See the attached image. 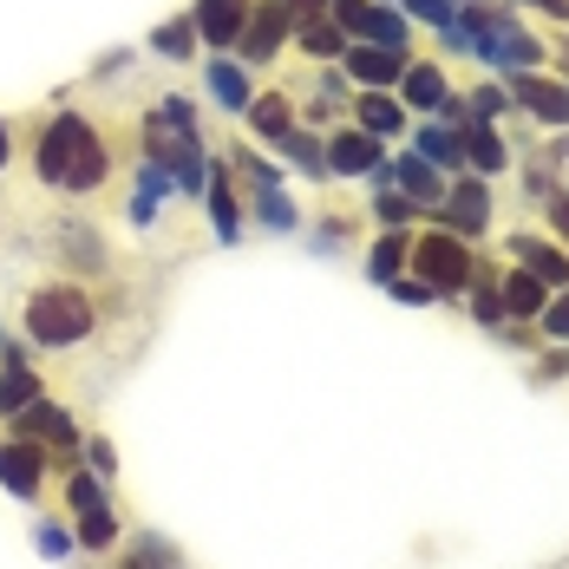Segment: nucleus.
<instances>
[{
	"instance_id": "obj_6",
	"label": "nucleus",
	"mask_w": 569,
	"mask_h": 569,
	"mask_svg": "<svg viewBox=\"0 0 569 569\" xmlns=\"http://www.w3.org/2000/svg\"><path fill=\"white\" fill-rule=\"evenodd\" d=\"M92 138V124L79 112H59L47 131H40V144H33V158H40V177L47 183H66L72 177V164H79V144Z\"/></svg>"
},
{
	"instance_id": "obj_14",
	"label": "nucleus",
	"mask_w": 569,
	"mask_h": 569,
	"mask_svg": "<svg viewBox=\"0 0 569 569\" xmlns=\"http://www.w3.org/2000/svg\"><path fill=\"white\" fill-rule=\"evenodd\" d=\"M452 99V86H446V72L432 66V59H406V72H399V106H419V112H439Z\"/></svg>"
},
{
	"instance_id": "obj_10",
	"label": "nucleus",
	"mask_w": 569,
	"mask_h": 569,
	"mask_svg": "<svg viewBox=\"0 0 569 569\" xmlns=\"http://www.w3.org/2000/svg\"><path fill=\"white\" fill-rule=\"evenodd\" d=\"M328 171L335 177H373L380 171V138L360 131V124H353V131H335V138H328Z\"/></svg>"
},
{
	"instance_id": "obj_43",
	"label": "nucleus",
	"mask_w": 569,
	"mask_h": 569,
	"mask_svg": "<svg viewBox=\"0 0 569 569\" xmlns=\"http://www.w3.org/2000/svg\"><path fill=\"white\" fill-rule=\"evenodd\" d=\"M40 550H47V557H59V550H66V530H53V523H40Z\"/></svg>"
},
{
	"instance_id": "obj_9",
	"label": "nucleus",
	"mask_w": 569,
	"mask_h": 569,
	"mask_svg": "<svg viewBox=\"0 0 569 569\" xmlns=\"http://www.w3.org/2000/svg\"><path fill=\"white\" fill-rule=\"evenodd\" d=\"M242 20H249V0H197V7H190V27H197V40H203L210 53L236 47Z\"/></svg>"
},
{
	"instance_id": "obj_26",
	"label": "nucleus",
	"mask_w": 569,
	"mask_h": 569,
	"mask_svg": "<svg viewBox=\"0 0 569 569\" xmlns=\"http://www.w3.org/2000/svg\"><path fill=\"white\" fill-rule=\"evenodd\" d=\"M79 543H86V550H106V543H118V511L106 505V498L79 511Z\"/></svg>"
},
{
	"instance_id": "obj_2",
	"label": "nucleus",
	"mask_w": 569,
	"mask_h": 569,
	"mask_svg": "<svg viewBox=\"0 0 569 569\" xmlns=\"http://www.w3.org/2000/svg\"><path fill=\"white\" fill-rule=\"evenodd\" d=\"M92 321H99V308H92V295L72 282H53L40 288L33 301H27V335L40 347H72L92 335Z\"/></svg>"
},
{
	"instance_id": "obj_29",
	"label": "nucleus",
	"mask_w": 569,
	"mask_h": 569,
	"mask_svg": "<svg viewBox=\"0 0 569 569\" xmlns=\"http://www.w3.org/2000/svg\"><path fill=\"white\" fill-rule=\"evenodd\" d=\"M151 47H158L164 59H190L197 53V27H190V13H183V20H164V27L151 33Z\"/></svg>"
},
{
	"instance_id": "obj_33",
	"label": "nucleus",
	"mask_w": 569,
	"mask_h": 569,
	"mask_svg": "<svg viewBox=\"0 0 569 569\" xmlns=\"http://www.w3.org/2000/svg\"><path fill=\"white\" fill-rule=\"evenodd\" d=\"M412 210H419V203H412L406 190H387V197L373 203V217H380V223H387V229H406V223H412Z\"/></svg>"
},
{
	"instance_id": "obj_38",
	"label": "nucleus",
	"mask_w": 569,
	"mask_h": 569,
	"mask_svg": "<svg viewBox=\"0 0 569 569\" xmlns=\"http://www.w3.org/2000/svg\"><path fill=\"white\" fill-rule=\"evenodd\" d=\"M478 321H485V328H498V321H505V295H498L491 282L478 288Z\"/></svg>"
},
{
	"instance_id": "obj_28",
	"label": "nucleus",
	"mask_w": 569,
	"mask_h": 569,
	"mask_svg": "<svg viewBox=\"0 0 569 569\" xmlns=\"http://www.w3.org/2000/svg\"><path fill=\"white\" fill-rule=\"evenodd\" d=\"M360 40H373V47H393V53H406V47H412V33H406V20H399L393 7H373Z\"/></svg>"
},
{
	"instance_id": "obj_35",
	"label": "nucleus",
	"mask_w": 569,
	"mask_h": 569,
	"mask_svg": "<svg viewBox=\"0 0 569 569\" xmlns=\"http://www.w3.org/2000/svg\"><path fill=\"white\" fill-rule=\"evenodd\" d=\"M537 321H543V335H550V341H569V288L557 295V301H543V315H537Z\"/></svg>"
},
{
	"instance_id": "obj_13",
	"label": "nucleus",
	"mask_w": 569,
	"mask_h": 569,
	"mask_svg": "<svg viewBox=\"0 0 569 569\" xmlns=\"http://www.w3.org/2000/svg\"><path fill=\"white\" fill-rule=\"evenodd\" d=\"M517 79V106L530 118H543V124H569V86L557 79H537V72H511Z\"/></svg>"
},
{
	"instance_id": "obj_42",
	"label": "nucleus",
	"mask_w": 569,
	"mask_h": 569,
	"mask_svg": "<svg viewBox=\"0 0 569 569\" xmlns=\"http://www.w3.org/2000/svg\"><path fill=\"white\" fill-rule=\"evenodd\" d=\"M118 569H164V550H158V543H138V550H131Z\"/></svg>"
},
{
	"instance_id": "obj_21",
	"label": "nucleus",
	"mask_w": 569,
	"mask_h": 569,
	"mask_svg": "<svg viewBox=\"0 0 569 569\" xmlns=\"http://www.w3.org/2000/svg\"><path fill=\"white\" fill-rule=\"evenodd\" d=\"M112 177V151H106V138L92 131L86 144H79V164H72V177H66V190H99Z\"/></svg>"
},
{
	"instance_id": "obj_31",
	"label": "nucleus",
	"mask_w": 569,
	"mask_h": 569,
	"mask_svg": "<svg viewBox=\"0 0 569 569\" xmlns=\"http://www.w3.org/2000/svg\"><path fill=\"white\" fill-rule=\"evenodd\" d=\"M367 13H373V0H328V20L341 27L347 40H360V33H367Z\"/></svg>"
},
{
	"instance_id": "obj_40",
	"label": "nucleus",
	"mask_w": 569,
	"mask_h": 569,
	"mask_svg": "<svg viewBox=\"0 0 569 569\" xmlns=\"http://www.w3.org/2000/svg\"><path fill=\"white\" fill-rule=\"evenodd\" d=\"M242 177H249L256 190H276V164H262L256 151H242Z\"/></svg>"
},
{
	"instance_id": "obj_7",
	"label": "nucleus",
	"mask_w": 569,
	"mask_h": 569,
	"mask_svg": "<svg viewBox=\"0 0 569 569\" xmlns=\"http://www.w3.org/2000/svg\"><path fill=\"white\" fill-rule=\"evenodd\" d=\"M47 471H53L47 446H33V439H7V446H0V485H7L13 498H40Z\"/></svg>"
},
{
	"instance_id": "obj_30",
	"label": "nucleus",
	"mask_w": 569,
	"mask_h": 569,
	"mask_svg": "<svg viewBox=\"0 0 569 569\" xmlns=\"http://www.w3.org/2000/svg\"><path fill=\"white\" fill-rule=\"evenodd\" d=\"M203 197H210L217 236H223V242H236V197H229V177H223V171H210V190H203Z\"/></svg>"
},
{
	"instance_id": "obj_45",
	"label": "nucleus",
	"mask_w": 569,
	"mask_h": 569,
	"mask_svg": "<svg viewBox=\"0 0 569 569\" xmlns=\"http://www.w3.org/2000/svg\"><path fill=\"white\" fill-rule=\"evenodd\" d=\"M523 7H543V13H569V0H523Z\"/></svg>"
},
{
	"instance_id": "obj_23",
	"label": "nucleus",
	"mask_w": 569,
	"mask_h": 569,
	"mask_svg": "<svg viewBox=\"0 0 569 569\" xmlns=\"http://www.w3.org/2000/svg\"><path fill=\"white\" fill-rule=\"evenodd\" d=\"M249 124H256V138H282V131H295V106H288L282 92H262V99H249Z\"/></svg>"
},
{
	"instance_id": "obj_19",
	"label": "nucleus",
	"mask_w": 569,
	"mask_h": 569,
	"mask_svg": "<svg viewBox=\"0 0 569 569\" xmlns=\"http://www.w3.org/2000/svg\"><path fill=\"white\" fill-rule=\"evenodd\" d=\"M353 112H360V131H373V138H393L399 124H406V106H399L393 92H360Z\"/></svg>"
},
{
	"instance_id": "obj_4",
	"label": "nucleus",
	"mask_w": 569,
	"mask_h": 569,
	"mask_svg": "<svg viewBox=\"0 0 569 569\" xmlns=\"http://www.w3.org/2000/svg\"><path fill=\"white\" fill-rule=\"evenodd\" d=\"M406 262H412V276H419V282H432L439 295H458V288H471V276H478V262H471V249H465L458 236H446V229H432V236H419Z\"/></svg>"
},
{
	"instance_id": "obj_25",
	"label": "nucleus",
	"mask_w": 569,
	"mask_h": 569,
	"mask_svg": "<svg viewBox=\"0 0 569 569\" xmlns=\"http://www.w3.org/2000/svg\"><path fill=\"white\" fill-rule=\"evenodd\" d=\"M33 399H40V373L13 360V367L0 373V419H13V412H20V406H33Z\"/></svg>"
},
{
	"instance_id": "obj_16",
	"label": "nucleus",
	"mask_w": 569,
	"mask_h": 569,
	"mask_svg": "<svg viewBox=\"0 0 569 569\" xmlns=\"http://www.w3.org/2000/svg\"><path fill=\"white\" fill-rule=\"evenodd\" d=\"M465 164L478 177H498L511 164V158H505V138L491 131V118H471V124H465Z\"/></svg>"
},
{
	"instance_id": "obj_37",
	"label": "nucleus",
	"mask_w": 569,
	"mask_h": 569,
	"mask_svg": "<svg viewBox=\"0 0 569 569\" xmlns=\"http://www.w3.org/2000/svg\"><path fill=\"white\" fill-rule=\"evenodd\" d=\"M393 295L406 301V308H426V301H432L439 288H432V282H419V276H393Z\"/></svg>"
},
{
	"instance_id": "obj_1",
	"label": "nucleus",
	"mask_w": 569,
	"mask_h": 569,
	"mask_svg": "<svg viewBox=\"0 0 569 569\" xmlns=\"http://www.w3.org/2000/svg\"><path fill=\"white\" fill-rule=\"evenodd\" d=\"M144 144H151V164L171 171L190 197L210 190V158H203V144H197V112H190V99H164L158 112L144 118Z\"/></svg>"
},
{
	"instance_id": "obj_12",
	"label": "nucleus",
	"mask_w": 569,
	"mask_h": 569,
	"mask_svg": "<svg viewBox=\"0 0 569 569\" xmlns=\"http://www.w3.org/2000/svg\"><path fill=\"white\" fill-rule=\"evenodd\" d=\"M347 72L360 79V92H387V86H399V72H406V53H393V47H347Z\"/></svg>"
},
{
	"instance_id": "obj_36",
	"label": "nucleus",
	"mask_w": 569,
	"mask_h": 569,
	"mask_svg": "<svg viewBox=\"0 0 569 569\" xmlns=\"http://www.w3.org/2000/svg\"><path fill=\"white\" fill-rule=\"evenodd\" d=\"M256 217L269 229H295V203L288 197H276V190H262V203H256Z\"/></svg>"
},
{
	"instance_id": "obj_11",
	"label": "nucleus",
	"mask_w": 569,
	"mask_h": 569,
	"mask_svg": "<svg viewBox=\"0 0 569 569\" xmlns=\"http://www.w3.org/2000/svg\"><path fill=\"white\" fill-rule=\"evenodd\" d=\"M517 269H530L543 288H569V249L563 242H543V236H511Z\"/></svg>"
},
{
	"instance_id": "obj_8",
	"label": "nucleus",
	"mask_w": 569,
	"mask_h": 569,
	"mask_svg": "<svg viewBox=\"0 0 569 569\" xmlns=\"http://www.w3.org/2000/svg\"><path fill=\"white\" fill-rule=\"evenodd\" d=\"M13 439H33V446H79V426H72V412L53 406V399H33V406H20L13 412Z\"/></svg>"
},
{
	"instance_id": "obj_22",
	"label": "nucleus",
	"mask_w": 569,
	"mask_h": 569,
	"mask_svg": "<svg viewBox=\"0 0 569 569\" xmlns=\"http://www.w3.org/2000/svg\"><path fill=\"white\" fill-rule=\"evenodd\" d=\"M498 295H505V315H517V321H537V315H543V282H537L530 269H511Z\"/></svg>"
},
{
	"instance_id": "obj_17",
	"label": "nucleus",
	"mask_w": 569,
	"mask_h": 569,
	"mask_svg": "<svg viewBox=\"0 0 569 569\" xmlns=\"http://www.w3.org/2000/svg\"><path fill=\"white\" fill-rule=\"evenodd\" d=\"M426 164H439V171H465V131L452 124H419V144H412Z\"/></svg>"
},
{
	"instance_id": "obj_32",
	"label": "nucleus",
	"mask_w": 569,
	"mask_h": 569,
	"mask_svg": "<svg viewBox=\"0 0 569 569\" xmlns=\"http://www.w3.org/2000/svg\"><path fill=\"white\" fill-rule=\"evenodd\" d=\"M99 498H106L99 471H72V478H66V505H72V511H86V505H99Z\"/></svg>"
},
{
	"instance_id": "obj_39",
	"label": "nucleus",
	"mask_w": 569,
	"mask_h": 569,
	"mask_svg": "<svg viewBox=\"0 0 569 569\" xmlns=\"http://www.w3.org/2000/svg\"><path fill=\"white\" fill-rule=\"evenodd\" d=\"M465 106H471V118H498V112H505V92H498V86H485V92H471Z\"/></svg>"
},
{
	"instance_id": "obj_46",
	"label": "nucleus",
	"mask_w": 569,
	"mask_h": 569,
	"mask_svg": "<svg viewBox=\"0 0 569 569\" xmlns=\"http://www.w3.org/2000/svg\"><path fill=\"white\" fill-rule=\"evenodd\" d=\"M7 151H13V138H7V118H0V164H7Z\"/></svg>"
},
{
	"instance_id": "obj_20",
	"label": "nucleus",
	"mask_w": 569,
	"mask_h": 569,
	"mask_svg": "<svg viewBox=\"0 0 569 569\" xmlns=\"http://www.w3.org/2000/svg\"><path fill=\"white\" fill-rule=\"evenodd\" d=\"M399 190H406L412 203H446V177H439V164H426L419 151L399 158Z\"/></svg>"
},
{
	"instance_id": "obj_15",
	"label": "nucleus",
	"mask_w": 569,
	"mask_h": 569,
	"mask_svg": "<svg viewBox=\"0 0 569 569\" xmlns=\"http://www.w3.org/2000/svg\"><path fill=\"white\" fill-rule=\"evenodd\" d=\"M446 223L458 236H485V223H491V190L485 183H452L446 190Z\"/></svg>"
},
{
	"instance_id": "obj_5",
	"label": "nucleus",
	"mask_w": 569,
	"mask_h": 569,
	"mask_svg": "<svg viewBox=\"0 0 569 569\" xmlns=\"http://www.w3.org/2000/svg\"><path fill=\"white\" fill-rule=\"evenodd\" d=\"M288 27H295V0H262V7L242 20V33H236V53L249 59V66H269V59L282 53Z\"/></svg>"
},
{
	"instance_id": "obj_18",
	"label": "nucleus",
	"mask_w": 569,
	"mask_h": 569,
	"mask_svg": "<svg viewBox=\"0 0 569 569\" xmlns=\"http://www.w3.org/2000/svg\"><path fill=\"white\" fill-rule=\"evenodd\" d=\"M210 99L223 106V112H249V72L236 66V59H210Z\"/></svg>"
},
{
	"instance_id": "obj_27",
	"label": "nucleus",
	"mask_w": 569,
	"mask_h": 569,
	"mask_svg": "<svg viewBox=\"0 0 569 569\" xmlns=\"http://www.w3.org/2000/svg\"><path fill=\"white\" fill-rule=\"evenodd\" d=\"M406 256H412V242H406L399 229H387V236L373 242V262H367V276H373V282H393L399 269H406Z\"/></svg>"
},
{
	"instance_id": "obj_41",
	"label": "nucleus",
	"mask_w": 569,
	"mask_h": 569,
	"mask_svg": "<svg viewBox=\"0 0 569 569\" xmlns=\"http://www.w3.org/2000/svg\"><path fill=\"white\" fill-rule=\"evenodd\" d=\"M86 458H92V471H99V478H112V465H118L112 439H86Z\"/></svg>"
},
{
	"instance_id": "obj_24",
	"label": "nucleus",
	"mask_w": 569,
	"mask_h": 569,
	"mask_svg": "<svg viewBox=\"0 0 569 569\" xmlns=\"http://www.w3.org/2000/svg\"><path fill=\"white\" fill-rule=\"evenodd\" d=\"M276 144L288 151V164H295L301 177H315V183H321V177H335V171H328V144H315L308 131H282Z\"/></svg>"
},
{
	"instance_id": "obj_44",
	"label": "nucleus",
	"mask_w": 569,
	"mask_h": 569,
	"mask_svg": "<svg viewBox=\"0 0 569 569\" xmlns=\"http://www.w3.org/2000/svg\"><path fill=\"white\" fill-rule=\"evenodd\" d=\"M550 223H557V236L569 242V197H557V203H550Z\"/></svg>"
},
{
	"instance_id": "obj_3",
	"label": "nucleus",
	"mask_w": 569,
	"mask_h": 569,
	"mask_svg": "<svg viewBox=\"0 0 569 569\" xmlns=\"http://www.w3.org/2000/svg\"><path fill=\"white\" fill-rule=\"evenodd\" d=\"M465 33H471V59H485L498 72H530L543 59V47L517 27L511 13H498V7H471L465 13Z\"/></svg>"
},
{
	"instance_id": "obj_34",
	"label": "nucleus",
	"mask_w": 569,
	"mask_h": 569,
	"mask_svg": "<svg viewBox=\"0 0 569 569\" xmlns=\"http://www.w3.org/2000/svg\"><path fill=\"white\" fill-rule=\"evenodd\" d=\"M406 13H412V20H426V27H452L458 0H406Z\"/></svg>"
},
{
	"instance_id": "obj_47",
	"label": "nucleus",
	"mask_w": 569,
	"mask_h": 569,
	"mask_svg": "<svg viewBox=\"0 0 569 569\" xmlns=\"http://www.w3.org/2000/svg\"><path fill=\"white\" fill-rule=\"evenodd\" d=\"M563 59H569V47H563Z\"/></svg>"
}]
</instances>
